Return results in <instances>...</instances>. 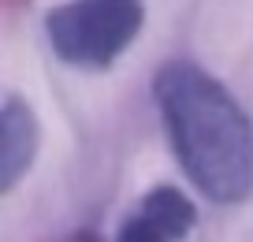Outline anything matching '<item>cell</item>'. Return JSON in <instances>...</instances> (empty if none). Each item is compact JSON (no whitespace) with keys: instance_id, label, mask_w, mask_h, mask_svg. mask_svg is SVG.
<instances>
[{"instance_id":"1","label":"cell","mask_w":253,"mask_h":242,"mask_svg":"<svg viewBox=\"0 0 253 242\" xmlns=\"http://www.w3.org/2000/svg\"><path fill=\"white\" fill-rule=\"evenodd\" d=\"M171 153L201 197L238 205L253 190V119L216 75L171 60L153 78Z\"/></svg>"},{"instance_id":"2","label":"cell","mask_w":253,"mask_h":242,"mask_svg":"<svg viewBox=\"0 0 253 242\" xmlns=\"http://www.w3.org/2000/svg\"><path fill=\"white\" fill-rule=\"evenodd\" d=\"M142 0H67L45 15L56 60L75 71H108L142 34Z\"/></svg>"},{"instance_id":"3","label":"cell","mask_w":253,"mask_h":242,"mask_svg":"<svg viewBox=\"0 0 253 242\" xmlns=\"http://www.w3.org/2000/svg\"><path fill=\"white\" fill-rule=\"evenodd\" d=\"M198 227V209L179 187H153L119 224L116 242H182Z\"/></svg>"},{"instance_id":"4","label":"cell","mask_w":253,"mask_h":242,"mask_svg":"<svg viewBox=\"0 0 253 242\" xmlns=\"http://www.w3.org/2000/svg\"><path fill=\"white\" fill-rule=\"evenodd\" d=\"M41 149V123L19 94L4 97L0 108V194H11L34 168Z\"/></svg>"},{"instance_id":"5","label":"cell","mask_w":253,"mask_h":242,"mask_svg":"<svg viewBox=\"0 0 253 242\" xmlns=\"http://www.w3.org/2000/svg\"><path fill=\"white\" fill-rule=\"evenodd\" d=\"M67 242H101V239H97L93 231H79V235H71Z\"/></svg>"}]
</instances>
